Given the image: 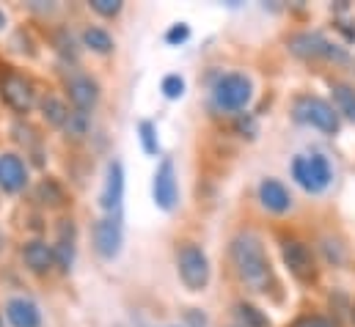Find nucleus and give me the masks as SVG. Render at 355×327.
I'll list each match as a JSON object with an SVG mask.
<instances>
[{"mask_svg":"<svg viewBox=\"0 0 355 327\" xmlns=\"http://www.w3.org/2000/svg\"><path fill=\"white\" fill-rule=\"evenodd\" d=\"M177 269L190 292H204L209 283V258L196 242H182L177 250Z\"/></svg>","mask_w":355,"mask_h":327,"instance_id":"nucleus-2","label":"nucleus"},{"mask_svg":"<svg viewBox=\"0 0 355 327\" xmlns=\"http://www.w3.org/2000/svg\"><path fill=\"white\" fill-rule=\"evenodd\" d=\"M89 6L99 14V17H107V19H110V17H119L121 8H124L121 0H91Z\"/></svg>","mask_w":355,"mask_h":327,"instance_id":"nucleus-26","label":"nucleus"},{"mask_svg":"<svg viewBox=\"0 0 355 327\" xmlns=\"http://www.w3.org/2000/svg\"><path fill=\"white\" fill-rule=\"evenodd\" d=\"M289 50L297 58H306V61H334V64H347L350 61L347 50H342L339 44H334L322 33H309V30L295 33L289 39Z\"/></svg>","mask_w":355,"mask_h":327,"instance_id":"nucleus-3","label":"nucleus"},{"mask_svg":"<svg viewBox=\"0 0 355 327\" xmlns=\"http://www.w3.org/2000/svg\"><path fill=\"white\" fill-rule=\"evenodd\" d=\"M152 198L163 212H171L179 201V184H177V170H174V160H163L155 170L152 179Z\"/></svg>","mask_w":355,"mask_h":327,"instance_id":"nucleus-7","label":"nucleus"},{"mask_svg":"<svg viewBox=\"0 0 355 327\" xmlns=\"http://www.w3.org/2000/svg\"><path fill=\"white\" fill-rule=\"evenodd\" d=\"M75 242H78V231H75V223L72 220H61L58 226V240H55V267H61L64 272L72 269L75 264Z\"/></svg>","mask_w":355,"mask_h":327,"instance_id":"nucleus-15","label":"nucleus"},{"mask_svg":"<svg viewBox=\"0 0 355 327\" xmlns=\"http://www.w3.org/2000/svg\"><path fill=\"white\" fill-rule=\"evenodd\" d=\"M334 91V102H336V113L347 116L350 121H355V88L347 82H331Z\"/></svg>","mask_w":355,"mask_h":327,"instance_id":"nucleus-19","label":"nucleus"},{"mask_svg":"<svg viewBox=\"0 0 355 327\" xmlns=\"http://www.w3.org/2000/svg\"><path fill=\"white\" fill-rule=\"evenodd\" d=\"M292 113H295V121L300 124H309L325 135H336L339 132V113L334 110V105H328L325 99L320 96H297L295 105H292Z\"/></svg>","mask_w":355,"mask_h":327,"instance_id":"nucleus-4","label":"nucleus"},{"mask_svg":"<svg viewBox=\"0 0 355 327\" xmlns=\"http://www.w3.org/2000/svg\"><path fill=\"white\" fill-rule=\"evenodd\" d=\"M36 201H42L44 206L55 209V206H64L67 204V193H64V187L55 179H42L36 184Z\"/></svg>","mask_w":355,"mask_h":327,"instance_id":"nucleus-18","label":"nucleus"},{"mask_svg":"<svg viewBox=\"0 0 355 327\" xmlns=\"http://www.w3.org/2000/svg\"><path fill=\"white\" fill-rule=\"evenodd\" d=\"M28 184V168L17 154H0V190L19 193Z\"/></svg>","mask_w":355,"mask_h":327,"instance_id":"nucleus-12","label":"nucleus"},{"mask_svg":"<svg viewBox=\"0 0 355 327\" xmlns=\"http://www.w3.org/2000/svg\"><path fill=\"white\" fill-rule=\"evenodd\" d=\"M336 28H339V30L347 36V42H355V30H353V28H347V22H339Z\"/></svg>","mask_w":355,"mask_h":327,"instance_id":"nucleus-32","label":"nucleus"},{"mask_svg":"<svg viewBox=\"0 0 355 327\" xmlns=\"http://www.w3.org/2000/svg\"><path fill=\"white\" fill-rule=\"evenodd\" d=\"M234 314H237V319H240L243 327H270V319H267L257 306H251V303H237L234 306Z\"/></svg>","mask_w":355,"mask_h":327,"instance_id":"nucleus-22","label":"nucleus"},{"mask_svg":"<svg viewBox=\"0 0 355 327\" xmlns=\"http://www.w3.org/2000/svg\"><path fill=\"white\" fill-rule=\"evenodd\" d=\"M22 261L33 275H47L55 267V250L42 240H33L22 247Z\"/></svg>","mask_w":355,"mask_h":327,"instance_id":"nucleus-14","label":"nucleus"},{"mask_svg":"<svg viewBox=\"0 0 355 327\" xmlns=\"http://www.w3.org/2000/svg\"><path fill=\"white\" fill-rule=\"evenodd\" d=\"M234 130H237L243 138H257V135H259V124H257V118H254L251 113H240L237 121H234Z\"/></svg>","mask_w":355,"mask_h":327,"instance_id":"nucleus-25","label":"nucleus"},{"mask_svg":"<svg viewBox=\"0 0 355 327\" xmlns=\"http://www.w3.org/2000/svg\"><path fill=\"white\" fill-rule=\"evenodd\" d=\"M259 201L265 204L270 212H275V215H284L292 206V195H289V190L278 179H265L259 184Z\"/></svg>","mask_w":355,"mask_h":327,"instance_id":"nucleus-16","label":"nucleus"},{"mask_svg":"<svg viewBox=\"0 0 355 327\" xmlns=\"http://www.w3.org/2000/svg\"><path fill=\"white\" fill-rule=\"evenodd\" d=\"M184 319H187V325L190 327H207V317H204L198 308H190V311L184 314Z\"/></svg>","mask_w":355,"mask_h":327,"instance_id":"nucleus-31","label":"nucleus"},{"mask_svg":"<svg viewBox=\"0 0 355 327\" xmlns=\"http://www.w3.org/2000/svg\"><path fill=\"white\" fill-rule=\"evenodd\" d=\"M281 256H284L286 269H289L297 281L311 283V281L317 278L314 256H311V250L303 245V242H297V240H284V242H281Z\"/></svg>","mask_w":355,"mask_h":327,"instance_id":"nucleus-8","label":"nucleus"},{"mask_svg":"<svg viewBox=\"0 0 355 327\" xmlns=\"http://www.w3.org/2000/svg\"><path fill=\"white\" fill-rule=\"evenodd\" d=\"M229 253H232V264H234L237 275L248 286H254L257 292H265L267 278H270V258H267L262 240L257 234H251V231L237 234L232 240Z\"/></svg>","mask_w":355,"mask_h":327,"instance_id":"nucleus-1","label":"nucleus"},{"mask_svg":"<svg viewBox=\"0 0 355 327\" xmlns=\"http://www.w3.org/2000/svg\"><path fill=\"white\" fill-rule=\"evenodd\" d=\"M67 94H69V102L75 105V110H80V113L94 110V105L99 102V85L96 80H91L89 75H75L67 82Z\"/></svg>","mask_w":355,"mask_h":327,"instance_id":"nucleus-11","label":"nucleus"},{"mask_svg":"<svg viewBox=\"0 0 355 327\" xmlns=\"http://www.w3.org/2000/svg\"><path fill=\"white\" fill-rule=\"evenodd\" d=\"M138 135H141L144 152H146L149 157H155L157 149H160V143H157V127H155L152 121H141V124H138Z\"/></svg>","mask_w":355,"mask_h":327,"instance_id":"nucleus-23","label":"nucleus"},{"mask_svg":"<svg viewBox=\"0 0 355 327\" xmlns=\"http://www.w3.org/2000/svg\"><path fill=\"white\" fill-rule=\"evenodd\" d=\"M292 327H334V325L325 317H300V319H295Z\"/></svg>","mask_w":355,"mask_h":327,"instance_id":"nucleus-30","label":"nucleus"},{"mask_svg":"<svg viewBox=\"0 0 355 327\" xmlns=\"http://www.w3.org/2000/svg\"><path fill=\"white\" fill-rule=\"evenodd\" d=\"M353 322H355V306H353Z\"/></svg>","mask_w":355,"mask_h":327,"instance_id":"nucleus-34","label":"nucleus"},{"mask_svg":"<svg viewBox=\"0 0 355 327\" xmlns=\"http://www.w3.org/2000/svg\"><path fill=\"white\" fill-rule=\"evenodd\" d=\"M42 116L47 118V124H53V127H67V121H69V107L61 102V99H55V96H47L44 102H42Z\"/></svg>","mask_w":355,"mask_h":327,"instance_id":"nucleus-20","label":"nucleus"},{"mask_svg":"<svg viewBox=\"0 0 355 327\" xmlns=\"http://www.w3.org/2000/svg\"><path fill=\"white\" fill-rule=\"evenodd\" d=\"M292 176L303 190H309V157H295L292 160Z\"/></svg>","mask_w":355,"mask_h":327,"instance_id":"nucleus-28","label":"nucleus"},{"mask_svg":"<svg viewBox=\"0 0 355 327\" xmlns=\"http://www.w3.org/2000/svg\"><path fill=\"white\" fill-rule=\"evenodd\" d=\"M121 198H124V168L119 160H110L105 170V187L99 193V206L113 215L121 209Z\"/></svg>","mask_w":355,"mask_h":327,"instance_id":"nucleus-10","label":"nucleus"},{"mask_svg":"<svg viewBox=\"0 0 355 327\" xmlns=\"http://www.w3.org/2000/svg\"><path fill=\"white\" fill-rule=\"evenodd\" d=\"M0 99L14 110V113H28L36 102V91H33V82L28 80L25 75L19 72H6L0 78Z\"/></svg>","mask_w":355,"mask_h":327,"instance_id":"nucleus-6","label":"nucleus"},{"mask_svg":"<svg viewBox=\"0 0 355 327\" xmlns=\"http://www.w3.org/2000/svg\"><path fill=\"white\" fill-rule=\"evenodd\" d=\"M251 94H254V85L245 75H223L212 88L215 105L220 110H243L251 102Z\"/></svg>","mask_w":355,"mask_h":327,"instance_id":"nucleus-5","label":"nucleus"},{"mask_svg":"<svg viewBox=\"0 0 355 327\" xmlns=\"http://www.w3.org/2000/svg\"><path fill=\"white\" fill-rule=\"evenodd\" d=\"M124 245V231H121V223L119 218H102L94 223V247L102 258H116L121 253Z\"/></svg>","mask_w":355,"mask_h":327,"instance_id":"nucleus-9","label":"nucleus"},{"mask_svg":"<svg viewBox=\"0 0 355 327\" xmlns=\"http://www.w3.org/2000/svg\"><path fill=\"white\" fill-rule=\"evenodd\" d=\"M3 25H6V14L0 11V28H3Z\"/></svg>","mask_w":355,"mask_h":327,"instance_id":"nucleus-33","label":"nucleus"},{"mask_svg":"<svg viewBox=\"0 0 355 327\" xmlns=\"http://www.w3.org/2000/svg\"><path fill=\"white\" fill-rule=\"evenodd\" d=\"M83 44L94 50V53H99V55H107V53H113V36L107 33V30H102V28H86L83 30Z\"/></svg>","mask_w":355,"mask_h":327,"instance_id":"nucleus-21","label":"nucleus"},{"mask_svg":"<svg viewBox=\"0 0 355 327\" xmlns=\"http://www.w3.org/2000/svg\"><path fill=\"white\" fill-rule=\"evenodd\" d=\"M187 39H190V28H187L184 22L171 25V28H168V33H166V42H168V44H184Z\"/></svg>","mask_w":355,"mask_h":327,"instance_id":"nucleus-29","label":"nucleus"},{"mask_svg":"<svg viewBox=\"0 0 355 327\" xmlns=\"http://www.w3.org/2000/svg\"><path fill=\"white\" fill-rule=\"evenodd\" d=\"M331 184V163L325 154L309 157V193H322Z\"/></svg>","mask_w":355,"mask_h":327,"instance_id":"nucleus-17","label":"nucleus"},{"mask_svg":"<svg viewBox=\"0 0 355 327\" xmlns=\"http://www.w3.org/2000/svg\"><path fill=\"white\" fill-rule=\"evenodd\" d=\"M89 113H80V110H72V116H69V121H67V127H64V132L67 135H72V138H83V135H89Z\"/></svg>","mask_w":355,"mask_h":327,"instance_id":"nucleus-24","label":"nucleus"},{"mask_svg":"<svg viewBox=\"0 0 355 327\" xmlns=\"http://www.w3.org/2000/svg\"><path fill=\"white\" fill-rule=\"evenodd\" d=\"M6 319L11 327H42V311L28 297H11L6 303Z\"/></svg>","mask_w":355,"mask_h":327,"instance_id":"nucleus-13","label":"nucleus"},{"mask_svg":"<svg viewBox=\"0 0 355 327\" xmlns=\"http://www.w3.org/2000/svg\"><path fill=\"white\" fill-rule=\"evenodd\" d=\"M0 327H3V317H0Z\"/></svg>","mask_w":355,"mask_h":327,"instance_id":"nucleus-35","label":"nucleus"},{"mask_svg":"<svg viewBox=\"0 0 355 327\" xmlns=\"http://www.w3.org/2000/svg\"><path fill=\"white\" fill-rule=\"evenodd\" d=\"M163 94H166L168 99H179V96L184 94V80H182L179 75H166V78H163Z\"/></svg>","mask_w":355,"mask_h":327,"instance_id":"nucleus-27","label":"nucleus"}]
</instances>
